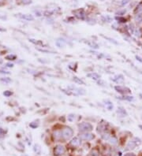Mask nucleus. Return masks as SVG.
<instances>
[{
	"label": "nucleus",
	"mask_w": 142,
	"mask_h": 156,
	"mask_svg": "<svg viewBox=\"0 0 142 156\" xmlns=\"http://www.w3.org/2000/svg\"><path fill=\"white\" fill-rule=\"evenodd\" d=\"M4 95L5 96H7V97H9V96H10V95H12V92L11 91H4Z\"/></svg>",
	"instance_id": "nucleus-27"
},
{
	"label": "nucleus",
	"mask_w": 142,
	"mask_h": 156,
	"mask_svg": "<svg viewBox=\"0 0 142 156\" xmlns=\"http://www.w3.org/2000/svg\"><path fill=\"white\" fill-rule=\"evenodd\" d=\"M109 142L110 144H111L112 145H115L117 144V143H118V140H117V139L115 137H112L109 139Z\"/></svg>",
	"instance_id": "nucleus-18"
},
{
	"label": "nucleus",
	"mask_w": 142,
	"mask_h": 156,
	"mask_svg": "<svg viewBox=\"0 0 142 156\" xmlns=\"http://www.w3.org/2000/svg\"><path fill=\"white\" fill-rule=\"evenodd\" d=\"M75 119V115L74 114H69V115L68 116V120L69 121V122H73Z\"/></svg>",
	"instance_id": "nucleus-24"
},
{
	"label": "nucleus",
	"mask_w": 142,
	"mask_h": 156,
	"mask_svg": "<svg viewBox=\"0 0 142 156\" xmlns=\"http://www.w3.org/2000/svg\"><path fill=\"white\" fill-rule=\"evenodd\" d=\"M65 151H66V149L63 146L58 145V146H56L55 150H54V153H55V156H60V155L64 154Z\"/></svg>",
	"instance_id": "nucleus-4"
},
{
	"label": "nucleus",
	"mask_w": 142,
	"mask_h": 156,
	"mask_svg": "<svg viewBox=\"0 0 142 156\" xmlns=\"http://www.w3.org/2000/svg\"><path fill=\"white\" fill-rule=\"evenodd\" d=\"M62 137L65 140H69L73 136L74 131H73V129L69 128V127H66V128H64L62 130Z\"/></svg>",
	"instance_id": "nucleus-2"
},
{
	"label": "nucleus",
	"mask_w": 142,
	"mask_h": 156,
	"mask_svg": "<svg viewBox=\"0 0 142 156\" xmlns=\"http://www.w3.org/2000/svg\"><path fill=\"white\" fill-rule=\"evenodd\" d=\"M3 2H4V0H0V4H2Z\"/></svg>",
	"instance_id": "nucleus-31"
},
{
	"label": "nucleus",
	"mask_w": 142,
	"mask_h": 156,
	"mask_svg": "<svg viewBox=\"0 0 142 156\" xmlns=\"http://www.w3.org/2000/svg\"><path fill=\"white\" fill-rule=\"evenodd\" d=\"M80 138L81 140H92L94 139V136L92 133L85 132L80 136Z\"/></svg>",
	"instance_id": "nucleus-6"
},
{
	"label": "nucleus",
	"mask_w": 142,
	"mask_h": 156,
	"mask_svg": "<svg viewBox=\"0 0 142 156\" xmlns=\"http://www.w3.org/2000/svg\"><path fill=\"white\" fill-rule=\"evenodd\" d=\"M122 99H124V100H128V101H132L134 99V97L133 96H123V98H120Z\"/></svg>",
	"instance_id": "nucleus-22"
},
{
	"label": "nucleus",
	"mask_w": 142,
	"mask_h": 156,
	"mask_svg": "<svg viewBox=\"0 0 142 156\" xmlns=\"http://www.w3.org/2000/svg\"><path fill=\"white\" fill-rule=\"evenodd\" d=\"M21 18L25 19V20H28V21H33V17H32L31 15H26V14H24V15H21Z\"/></svg>",
	"instance_id": "nucleus-16"
},
{
	"label": "nucleus",
	"mask_w": 142,
	"mask_h": 156,
	"mask_svg": "<svg viewBox=\"0 0 142 156\" xmlns=\"http://www.w3.org/2000/svg\"><path fill=\"white\" fill-rule=\"evenodd\" d=\"M113 81L115 82H116V83H118V84H120V83L124 82V77H123V76L121 75V74L117 75L113 78Z\"/></svg>",
	"instance_id": "nucleus-7"
},
{
	"label": "nucleus",
	"mask_w": 142,
	"mask_h": 156,
	"mask_svg": "<svg viewBox=\"0 0 142 156\" xmlns=\"http://www.w3.org/2000/svg\"><path fill=\"white\" fill-rule=\"evenodd\" d=\"M118 115H120L121 117H125L126 115H127L126 111L123 109L122 107H119L118 109Z\"/></svg>",
	"instance_id": "nucleus-10"
},
{
	"label": "nucleus",
	"mask_w": 142,
	"mask_h": 156,
	"mask_svg": "<svg viewBox=\"0 0 142 156\" xmlns=\"http://www.w3.org/2000/svg\"><path fill=\"white\" fill-rule=\"evenodd\" d=\"M78 128H79V130H80V131L85 132H90L93 129L92 125L88 122H82L81 124H79Z\"/></svg>",
	"instance_id": "nucleus-1"
},
{
	"label": "nucleus",
	"mask_w": 142,
	"mask_h": 156,
	"mask_svg": "<svg viewBox=\"0 0 142 156\" xmlns=\"http://www.w3.org/2000/svg\"><path fill=\"white\" fill-rule=\"evenodd\" d=\"M135 21L137 22V24H140L142 22V13H140V14H136L135 16Z\"/></svg>",
	"instance_id": "nucleus-11"
},
{
	"label": "nucleus",
	"mask_w": 142,
	"mask_h": 156,
	"mask_svg": "<svg viewBox=\"0 0 142 156\" xmlns=\"http://www.w3.org/2000/svg\"><path fill=\"white\" fill-rule=\"evenodd\" d=\"M55 44H56V46L58 47H60V48H61V47H63L66 45V42H65L64 40L58 39V40H56Z\"/></svg>",
	"instance_id": "nucleus-8"
},
{
	"label": "nucleus",
	"mask_w": 142,
	"mask_h": 156,
	"mask_svg": "<svg viewBox=\"0 0 142 156\" xmlns=\"http://www.w3.org/2000/svg\"><path fill=\"white\" fill-rule=\"evenodd\" d=\"M6 58L8 59V60H14V59L16 58V56H15V55H8V56H6Z\"/></svg>",
	"instance_id": "nucleus-26"
},
{
	"label": "nucleus",
	"mask_w": 142,
	"mask_h": 156,
	"mask_svg": "<svg viewBox=\"0 0 142 156\" xmlns=\"http://www.w3.org/2000/svg\"><path fill=\"white\" fill-rule=\"evenodd\" d=\"M74 81L75 83H77V84H84V82L82 81V80L81 79H79L78 77H74Z\"/></svg>",
	"instance_id": "nucleus-17"
},
{
	"label": "nucleus",
	"mask_w": 142,
	"mask_h": 156,
	"mask_svg": "<svg viewBox=\"0 0 142 156\" xmlns=\"http://www.w3.org/2000/svg\"><path fill=\"white\" fill-rule=\"evenodd\" d=\"M62 137V131H55L54 132V138L55 140H59L60 138Z\"/></svg>",
	"instance_id": "nucleus-12"
},
{
	"label": "nucleus",
	"mask_w": 142,
	"mask_h": 156,
	"mask_svg": "<svg viewBox=\"0 0 142 156\" xmlns=\"http://www.w3.org/2000/svg\"><path fill=\"white\" fill-rule=\"evenodd\" d=\"M0 30H1V29H0Z\"/></svg>",
	"instance_id": "nucleus-33"
},
{
	"label": "nucleus",
	"mask_w": 142,
	"mask_h": 156,
	"mask_svg": "<svg viewBox=\"0 0 142 156\" xmlns=\"http://www.w3.org/2000/svg\"><path fill=\"white\" fill-rule=\"evenodd\" d=\"M142 12V2L139 3V4L137 6V7L134 9V14H140V13Z\"/></svg>",
	"instance_id": "nucleus-13"
},
{
	"label": "nucleus",
	"mask_w": 142,
	"mask_h": 156,
	"mask_svg": "<svg viewBox=\"0 0 142 156\" xmlns=\"http://www.w3.org/2000/svg\"><path fill=\"white\" fill-rule=\"evenodd\" d=\"M88 77H91L92 79H93V80H95V81H97V80H99V79H100V76L99 74H96V73H93V74H88Z\"/></svg>",
	"instance_id": "nucleus-14"
},
{
	"label": "nucleus",
	"mask_w": 142,
	"mask_h": 156,
	"mask_svg": "<svg viewBox=\"0 0 142 156\" xmlns=\"http://www.w3.org/2000/svg\"><path fill=\"white\" fill-rule=\"evenodd\" d=\"M137 59L138 60V61H140L141 62H142V58H141V57H139V56H137Z\"/></svg>",
	"instance_id": "nucleus-30"
},
{
	"label": "nucleus",
	"mask_w": 142,
	"mask_h": 156,
	"mask_svg": "<svg viewBox=\"0 0 142 156\" xmlns=\"http://www.w3.org/2000/svg\"><path fill=\"white\" fill-rule=\"evenodd\" d=\"M102 137L103 140H108L110 138V135H109V133H103V134L102 135Z\"/></svg>",
	"instance_id": "nucleus-25"
},
{
	"label": "nucleus",
	"mask_w": 142,
	"mask_h": 156,
	"mask_svg": "<svg viewBox=\"0 0 142 156\" xmlns=\"http://www.w3.org/2000/svg\"><path fill=\"white\" fill-rule=\"evenodd\" d=\"M103 21H107V22H110V21H111V18H110L109 16H103Z\"/></svg>",
	"instance_id": "nucleus-21"
},
{
	"label": "nucleus",
	"mask_w": 142,
	"mask_h": 156,
	"mask_svg": "<svg viewBox=\"0 0 142 156\" xmlns=\"http://www.w3.org/2000/svg\"><path fill=\"white\" fill-rule=\"evenodd\" d=\"M74 14L78 19H81V20H84L85 17H86L84 10L82 9H77V10L74 11Z\"/></svg>",
	"instance_id": "nucleus-5"
},
{
	"label": "nucleus",
	"mask_w": 142,
	"mask_h": 156,
	"mask_svg": "<svg viewBox=\"0 0 142 156\" xmlns=\"http://www.w3.org/2000/svg\"><path fill=\"white\" fill-rule=\"evenodd\" d=\"M70 144L73 146H74V147H77V146H79V145H80V144H81V140L77 138V137H75L71 140Z\"/></svg>",
	"instance_id": "nucleus-9"
},
{
	"label": "nucleus",
	"mask_w": 142,
	"mask_h": 156,
	"mask_svg": "<svg viewBox=\"0 0 142 156\" xmlns=\"http://www.w3.org/2000/svg\"><path fill=\"white\" fill-rule=\"evenodd\" d=\"M129 2V0H122V2H121V3H120V5H121V6H125V5L127 4Z\"/></svg>",
	"instance_id": "nucleus-28"
},
{
	"label": "nucleus",
	"mask_w": 142,
	"mask_h": 156,
	"mask_svg": "<svg viewBox=\"0 0 142 156\" xmlns=\"http://www.w3.org/2000/svg\"><path fill=\"white\" fill-rule=\"evenodd\" d=\"M105 104L107 105V109H108L109 110H111L113 109V104H112L111 103H110V101H108V102H107V103H105Z\"/></svg>",
	"instance_id": "nucleus-20"
},
{
	"label": "nucleus",
	"mask_w": 142,
	"mask_h": 156,
	"mask_svg": "<svg viewBox=\"0 0 142 156\" xmlns=\"http://www.w3.org/2000/svg\"><path fill=\"white\" fill-rule=\"evenodd\" d=\"M140 96H141V98L142 99V94H141V95H140Z\"/></svg>",
	"instance_id": "nucleus-32"
},
{
	"label": "nucleus",
	"mask_w": 142,
	"mask_h": 156,
	"mask_svg": "<svg viewBox=\"0 0 142 156\" xmlns=\"http://www.w3.org/2000/svg\"><path fill=\"white\" fill-rule=\"evenodd\" d=\"M17 2L24 5H28L32 3V0H17Z\"/></svg>",
	"instance_id": "nucleus-15"
},
{
	"label": "nucleus",
	"mask_w": 142,
	"mask_h": 156,
	"mask_svg": "<svg viewBox=\"0 0 142 156\" xmlns=\"http://www.w3.org/2000/svg\"><path fill=\"white\" fill-rule=\"evenodd\" d=\"M124 156H135V155L133 154V153H127V154H125Z\"/></svg>",
	"instance_id": "nucleus-29"
},
{
	"label": "nucleus",
	"mask_w": 142,
	"mask_h": 156,
	"mask_svg": "<svg viewBox=\"0 0 142 156\" xmlns=\"http://www.w3.org/2000/svg\"><path fill=\"white\" fill-rule=\"evenodd\" d=\"M116 20L118 22H121V23H125L126 21V19L122 17H116Z\"/></svg>",
	"instance_id": "nucleus-19"
},
{
	"label": "nucleus",
	"mask_w": 142,
	"mask_h": 156,
	"mask_svg": "<svg viewBox=\"0 0 142 156\" xmlns=\"http://www.w3.org/2000/svg\"><path fill=\"white\" fill-rule=\"evenodd\" d=\"M115 90L119 92V93H121V94H129V93H130L131 91H130V89L128 88H126V87H124V86H115Z\"/></svg>",
	"instance_id": "nucleus-3"
},
{
	"label": "nucleus",
	"mask_w": 142,
	"mask_h": 156,
	"mask_svg": "<svg viewBox=\"0 0 142 156\" xmlns=\"http://www.w3.org/2000/svg\"><path fill=\"white\" fill-rule=\"evenodd\" d=\"M125 12H126L125 9H122V10H119V11L117 12V13H116V14H117V15H120V16H122V15H124V14H125Z\"/></svg>",
	"instance_id": "nucleus-23"
}]
</instances>
